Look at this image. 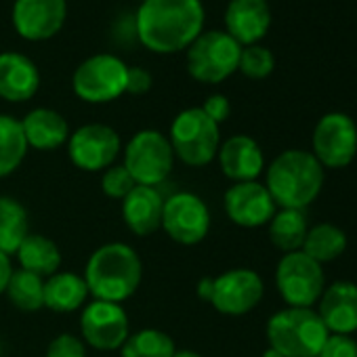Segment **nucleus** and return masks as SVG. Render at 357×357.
<instances>
[{
  "label": "nucleus",
  "instance_id": "obj_27",
  "mask_svg": "<svg viewBox=\"0 0 357 357\" xmlns=\"http://www.w3.org/2000/svg\"><path fill=\"white\" fill-rule=\"evenodd\" d=\"M28 149L22 120L0 114V178L13 174L22 166Z\"/></svg>",
  "mask_w": 357,
  "mask_h": 357
},
{
  "label": "nucleus",
  "instance_id": "obj_26",
  "mask_svg": "<svg viewBox=\"0 0 357 357\" xmlns=\"http://www.w3.org/2000/svg\"><path fill=\"white\" fill-rule=\"evenodd\" d=\"M307 231H309V227H307V219H305L303 211L282 208L269 221V240L278 250H282L286 255L303 248Z\"/></svg>",
  "mask_w": 357,
  "mask_h": 357
},
{
  "label": "nucleus",
  "instance_id": "obj_40",
  "mask_svg": "<svg viewBox=\"0 0 357 357\" xmlns=\"http://www.w3.org/2000/svg\"><path fill=\"white\" fill-rule=\"evenodd\" d=\"M141 3H143V0H141Z\"/></svg>",
  "mask_w": 357,
  "mask_h": 357
},
{
  "label": "nucleus",
  "instance_id": "obj_8",
  "mask_svg": "<svg viewBox=\"0 0 357 357\" xmlns=\"http://www.w3.org/2000/svg\"><path fill=\"white\" fill-rule=\"evenodd\" d=\"M122 166L130 172L137 185H160L162 181H166L174 166V151L168 137L151 128L139 130L124 147Z\"/></svg>",
  "mask_w": 357,
  "mask_h": 357
},
{
  "label": "nucleus",
  "instance_id": "obj_17",
  "mask_svg": "<svg viewBox=\"0 0 357 357\" xmlns=\"http://www.w3.org/2000/svg\"><path fill=\"white\" fill-rule=\"evenodd\" d=\"M271 26V11L267 0H229L225 9L227 34L240 45H257Z\"/></svg>",
  "mask_w": 357,
  "mask_h": 357
},
{
  "label": "nucleus",
  "instance_id": "obj_22",
  "mask_svg": "<svg viewBox=\"0 0 357 357\" xmlns=\"http://www.w3.org/2000/svg\"><path fill=\"white\" fill-rule=\"evenodd\" d=\"M24 137L28 147H34L38 151H51L68 143L70 139V126L68 120L49 107H36L26 114L22 120Z\"/></svg>",
  "mask_w": 357,
  "mask_h": 357
},
{
  "label": "nucleus",
  "instance_id": "obj_19",
  "mask_svg": "<svg viewBox=\"0 0 357 357\" xmlns=\"http://www.w3.org/2000/svg\"><path fill=\"white\" fill-rule=\"evenodd\" d=\"M40 86V72L36 63L22 53L0 55V99L22 103L36 95Z\"/></svg>",
  "mask_w": 357,
  "mask_h": 357
},
{
  "label": "nucleus",
  "instance_id": "obj_25",
  "mask_svg": "<svg viewBox=\"0 0 357 357\" xmlns=\"http://www.w3.org/2000/svg\"><path fill=\"white\" fill-rule=\"evenodd\" d=\"M30 234L26 206L9 196H0V252L15 255Z\"/></svg>",
  "mask_w": 357,
  "mask_h": 357
},
{
  "label": "nucleus",
  "instance_id": "obj_28",
  "mask_svg": "<svg viewBox=\"0 0 357 357\" xmlns=\"http://www.w3.org/2000/svg\"><path fill=\"white\" fill-rule=\"evenodd\" d=\"M347 248V236L342 229H338L336 225H330V223H319L315 227H311L305 236V242H303V252L307 257H311L313 261H317L319 265L321 263H328V261H334L338 259Z\"/></svg>",
  "mask_w": 357,
  "mask_h": 357
},
{
  "label": "nucleus",
  "instance_id": "obj_1",
  "mask_svg": "<svg viewBox=\"0 0 357 357\" xmlns=\"http://www.w3.org/2000/svg\"><path fill=\"white\" fill-rule=\"evenodd\" d=\"M202 0H143L135 32L139 43L158 55H170L190 49V45L204 32Z\"/></svg>",
  "mask_w": 357,
  "mask_h": 357
},
{
  "label": "nucleus",
  "instance_id": "obj_4",
  "mask_svg": "<svg viewBox=\"0 0 357 357\" xmlns=\"http://www.w3.org/2000/svg\"><path fill=\"white\" fill-rule=\"evenodd\" d=\"M328 336V328L311 307H288L267 321L269 347L284 357H317Z\"/></svg>",
  "mask_w": 357,
  "mask_h": 357
},
{
  "label": "nucleus",
  "instance_id": "obj_11",
  "mask_svg": "<svg viewBox=\"0 0 357 357\" xmlns=\"http://www.w3.org/2000/svg\"><path fill=\"white\" fill-rule=\"evenodd\" d=\"M275 284L290 307H311L324 292V271L303 250L288 252L278 263Z\"/></svg>",
  "mask_w": 357,
  "mask_h": 357
},
{
  "label": "nucleus",
  "instance_id": "obj_20",
  "mask_svg": "<svg viewBox=\"0 0 357 357\" xmlns=\"http://www.w3.org/2000/svg\"><path fill=\"white\" fill-rule=\"evenodd\" d=\"M317 315L328 332L351 334L357 330V286L353 282H334L321 292Z\"/></svg>",
  "mask_w": 357,
  "mask_h": 357
},
{
  "label": "nucleus",
  "instance_id": "obj_29",
  "mask_svg": "<svg viewBox=\"0 0 357 357\" xmlns=\"http://www.w3.org/2000/svg\"><path fill=\"white\" fill-rule=\"evenodd\" d=\"M5 294L20 311H40L45 307V280L26 269H13Z\"/></svg>",
  "mask_w": 357,
  "mask_h": 357
},
{
  "label": "nucleus",
  "instance_id": "obj_5",
  "mask_svg": "<svg viewBox=\"0 0 357 357\" xmlns=\"http://www.w3.org/2000/svg\"><path fill=\"white\" fill-rule=\"evenodd\" d=\"M168 141L174 158L188 166L200 168L217 158L221 147V132L219 124H215L202 112V107H190L172 120Z\"/></svg>",
  "mask_w": 357,
  "mask_h": 357
},
{
  "label": "nucleus",
  "instance_id": "obj_38",
  "mask_svg": "<svg viewBox=\"0 0 357 357\" xmlns=\"http://www.w3.org/2000/svg\"><path fill=\"white\" fill-rule=\"evenodd\" d=\"M172 357H202L198 351H192V349H181V351H174Z\"/></svg>",
  "mask_w": 357,
  "mask_h": 357
},
{
  "label": "nucleus",
  "instance_id": "obj_13",
  "mask_svg": "<svg viewBox=\"0 0 357 357\" xmlns=\"http://www.w3.org/2000/svg\"><path fill=\"white\" fill-rule=\"evenodd\" d=\"M357 153V126L340 112L326 114L313 130V155L321 166L342 168Z\"/></svg>",
  "mask_w": 357,
  "mask_h": 357
},
{
  "label": "nucleus",
  "instance_id": "obj_23",
  "mask_svg": "<svg viewBox=\"0 0 357 357\" xmlns=\"http://www.w3.org/2000/svg\"><path fill=\"white\" fill-rule=\"evenodd\" d=\"M89 296L82 275L74 271H57L45 282V307L57 313L78 311Z\"/></svg>",
  "mask_w": 357,
  "mask_h": 357
},
{
  "label": "nucleus",
  "instance_id": "obj_3",
  "mask_svg": "<svg viewBox=\"0 0 357 357\" xmlns=\"http://www.w3.org/2000/svg\"><path fill=\"white\" fill-rule=\"evenodd\" d=\"M324 166L303 149L280 153L267 168V192L280 208L303 211L321 192Z\"/></svg>",
  "mask_w": 357,
  "mask_h": 357
},
{
  "label": "nucleus",
  "instance_id": "obj_35",
  "mask_svg": "<svg viewBox=\"0 0 357 357\" xmlns=\"http://www.w3.org/2000/svg\"><path fill=\"white\" fill-rule=\"evenodd\" d=\"M153 80H151V74L145 70V68H128L126 72V93L128 95H145L149 93Z\"/></svg>",
  "mask_w": 357,
  "mask_h": 357
},
{
  "label": "nucleus",
  "instance_id": "obj_15",
  "mask_svg": "<svg viewBox=\"0 0 357 357\" xmlns=\"http://www.w3.org/2000/svg\"><path fill=\"white\" fill-rule=\"evenodd\" d=\"M66 17V0H15L11 13L15 32L32 43L49 40L59 34Z\"/></svg>",
  "mask_w": 357,
  "mask_h": 357
},
{
  "label": "nucleus",
  "instance_id": "obj_9",
  "mask_svg": "<svg viewBox=\"0 0 357 357\" xmlns=\"http://www.w3.org/2000/svg\"><path fill=\"white\" fill-rule=\"evenodd\" d=\"M128 66L109 53H99L84 59L72 78V89L86 103H109L126 93Z\"/></svg>",
  "mask_w": 357,
  "mask_h": 357
},
{
  "label": "nucleus",
  "instance_id": "obj_16",
  "mask_svg": "<svg viewBox=\"0 0 357 357\" xmlns=\"http://www.w3.org/2000/svg\"><path fill=\"white\" fill-rule=\"evenodd\" d=\"M223 204L229 221L248 229L267 225L275 215L273 198L269 196L267 188L257 181L234 183L225 192Z\"/></svg>",
  "mask_w": 357,
  "mask_h": 357
},
{
  "label": "nucleus",
  "instance_id": "obj_34",
  "mask_svg": "<svg viewBox=\"0 0 357 357\" xmlns=\"http://www.w3.org/2000/svg\"><path fill=\"white\" fill-rule=\"evenodd\" d=\"M317 357H357V342L347 334H330Z\"/></svg>",
  "mask_w": 357,
  "mask_h": 357
},
{
  "label": "nucleus",
  "instance_id": "obj_24",
  "mask_svg": "<svg viewBox=\"0 0 357 357\" xmlns=\"http://www.w3.org/2000/svg\"><path fill=\"white\" fill-rule=\"evenodd\" d=\"M17 261L22 269L38 275V278H51L61 267V252L53 240H49L43 234H28V238L17 248Z\"/></svg>",
  "mask_w": 357,
  "mask_h": 357
},
{
  "label": "nucleus",
  "instance_id": "obj_2",
  "mask_svg": "<svg viewBox=\"0 0 357 357\" xmlns=\"http://www.w3.org/2000/svg\"><path fill=\"white\" fill-rule=\"evenodd\" d=\"M82 278L95 301L120 305L137 292L143 278V265L132 246L109 242L91 255Z\"/></svg>",
  "mask_w": 357,
  "mask_h": 357
},
{
  "label": "nucleus",
  "instance_id": "obj_33",
  "mask_svg": "<svg viewBox=\"0 0 357 357\" xmlns=\"http://www.w3.org/2000/svg\"><path fill=\"white\" fill-rule=\"evenodd\" d=\"M47 357H86L84 340L70 332H63L49 342Z\"/></svg>",
  "mask_w": 357,
  "mask_h": 357
},
{
  "label": "nucleus",
  "instance_id": "obj_39",
  "mask_svg": "<svg viewBox=\"0 0 357 357\" xmlns=\"http://www.w3.org/2000/svg\"><path fill=\"white\" fill-rule=\"evenodd\" d=\"M263 357H284V355H282V353H278L275 349H271V347H269V349L263 353Z\"/></svg>",
  "mask_w": 357,
  "mask_h": 357
},
{
  "label": "nucleus",
  "instance_id": "obj_36",
  "mask_svg": "<svg viewBox=\"0 0 357 357\" xmlns=\"http://www.w3.org/2000/svg\"><path fill=\"white\" fill-rule=\"evenodd\" d=\"M202 112L215 122V124H221L229 118L231 114V105H229V99L225 95H211L204 105H202Z\"/></svg>",
  "mask_w": 357,
  "mask_h": 357
},
{
  "label": "nucleus",
  "instance_id": "obj_14",
  "mask_svg": "<svg viewBox=\"0 0 357 357\" xmlns=\"http://www.w3.org/2000/svg\"><path fill=\"white\" fill-rule=\"evenodd\" d=\"M82 340L97 351H116L120 349L128 334V315L122 305L107 301H93L82 309L80 315Z\"/></svg>",
  "mask_w": 357,
  "mask_h": 357
},
{
  "label": "nucleus",
  "instance_id": "obj_7",
  "mask_svg": "<svg viewBox=\"0 0 357 357\" xmlns=\"http://www.w3.org/2000/svg\"><path fill=\"white\" fill-rule=\"evenodd\" d=\"M242 47L221 30L202 32L188 49V72L202 84L227 80L240 66Z\"/></svg>",
  "mask_w": 357,
  "mask_h": 357
},
{
  "label": "nucleus",
  "instance_id": "obj_31",
  "mask_svg": "<svg viewBox=\"0 0 357 357\" xmlns=\"http://www.w3.org/2000/svg\"><path fill=\"white\" fill-rule=\"evenodd\" d=\"M275 68V59L273 53L261 45H250V47H242V55H240V66L238 70L252 80H263L267 78Z\"/></svg>",
  "mask_w": 357,
  "mask_h": 357
},
{
  "label": "nucleus",
  "instance_id": "obj_6",
  "mask_svg": "<svg viewBox=\"0 0 357 357\" xmlns=\"http://www.w3.org/2000/svg\"><path fill=\"white\" fill-rule=\"evenodd\" d=\"M265 286L252 269H229L219 278L198 282V298L211 303L223 315H244L263 298Z\"/></svg>",
  "mask_w": 357,
  "mask_h": 357
},
{
  "label": "nucleus",
  "instance_id": "obj_30",
  "mask_svg": "<svg viewBox=\"0 0 357 357\" xmlns=\"http://www.w3.org/2000/svg\"><path fill=\"white\" fill-rule=\"evenodd\" d=\"M174 351L176 347L170 334L155 328H143L128 334L126 342L120 347V357H172Z\"/></svg>",
  "mask_w": 357,
  "mask_h": 357
},
{
  "label": "nucleus",
  "instance_id": "obj_18",
  "mask_svg": "<svg viewBox=\"0 0 357 357\" xmlns=\"http://www.w3.org/2000/svg\"><path fill=\"white\" fill-rule=\"evenodd\" d=\"M217 158L223 174L236 183L257 181V176L263 172L265 166V158L259 143L248 135L229 137L225 143H221Z\"/></svg>",
  "mask_w": 357,
  "mask_h": 357
},
{
  "label": "nucleus",
  "instance_id": "obj_37",
  "mask_svg": "<svg viewBox=\"0 0 357 357\" xmlns=\"http://www.w3.org/2000/svg\"><path fill=\"white\" fill-rule=\"evenodd\" d=\"M11 273H13V265H11L9 255L0 252V294L7 290V284H9Z\"/></svg>",
  "mask_w": 357,
  "mask_h": 357
},
{
  "label": "nucleus",
  "instance_id": "obj_10",
  "mask_svg": "<svg viewBox=\"0 0 357 357\" xmlns=\"http://www.w3.org/2000/svg\"><path fill=\"white\" fill-rule=\"evenodd\" d=\"M162 229L176 244L196 246L211 231V211L206 202L196 194H172L168 200H164Z\"/></svg>",
  "mask_w": 357,
  "mask_h": 357
},
{
  "label": "nucleus",
  "instance_id": "obj_21",
  "mask_svg": "<svg viewBox=\"0 0 357 357\" xmlns=\"http://www.w3.org/2000/svg\"><path fill=\"white\" fill-rule=\"evenodd\" d=\"M162 211L164 198L155 188L137 185L122 200V219L130 234L139 238L151 236L162 227Z\"/></svg>",
  "mask_w": 357,
  "mask_h": 357
},
{
  "label": "nucleus",
  "instance_id": "obj_32",
  "mask_svg": "<svg viewBox=\"0 0 357 357\" xmlns=\"http://www.w3.org/2000/svg\"><path fill=\"white\" fill-rule=\"evenodd\" d=\"M135 188H137L135 178L130 176V172L122 164L105 168V172L101 176V192L112 200L122 202Z\"/></svg>",
  "mask_w": 357,
  "mask_h": 357
},
{
  "label": "nucleus",
  "instance_id": "obj_12",
  "mask_svg": "<svg viewBox=\"0 0 357 357\" xmlns=\"http://www.w3.org/2000/svg\"><path fill=\"white\" fill-rule=\"evenodd\" d=\"M120 147V135L107 124H84L68 139V155L72 164L86 172H101L114 166Z\"/></svg>",
  "mask_w": 357,
  "mask_h": 357
}]
</instances>
